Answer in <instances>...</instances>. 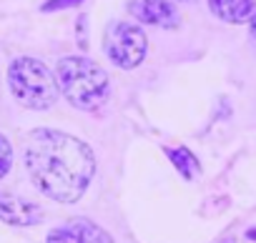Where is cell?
Masks as SVG:
<instances>
[{"label": "cell", "mask_w": 256, "mask_h": 243, "mask_svg": "<svg viewBox=\"0 0 256 243\" xmlns=\"http://www.w3.org/2000/svg\"><path fill=\"white\" fill-rule=\"evenodd\" d=\"M26 168L40 193L58 203H76L96 173V158L83 141L40 128L28 138Z\"/></svg>", "instance_id": "cell-1"}, {"label": "cell", "mask_w": 256, "mask_h": 243, "mask_svg": "<svg viewBox=\"0 0 256 243\" xmlns=\"http://www.w3.org/2000/svg\"><path fill=\"white\" fill-rule=\"evenodd\" d=\"M56 83L66 100L80 110H96L108 98V73L90 58H63L56 65Z\"/></svg>", "instance_id": "cell-2"}, {"label": "cell", "mask_w": 256, "mask_h": 243, "mask_svg": "<svg viewBox=\"0 0 256 243\" xmlns=\"http://www.w3.org/2000/svg\"><path fill=\"white\" fill-rule=\"evenodd\" d=\"M8 83L16 100L30 110H48L58 100L53 73L36 58H18L8 68Z\"/></svg>", "instance_id": "cell-3"}, {"label": "cell", "mask_w": 256, "mask_h": 243, "mask_svg": "<svg viewBox=\"0 0 256 243\" xmlns=\"http://www.w3.org/2000/svg\"><path fill=\"white\" fill-rule=\"evenodd\" d=\"M106 53L118 68H138L148 53V38L141 25L134 23H110L106 30Z\"/></svg>", "instance_id": "cell-4"}, {"label": "cell", "mask_w": 256, "mask_h": 243, "mask_svg": "<svg viewBox=\"0 0 256 243\" xmlns=\"http://www.w3.org/2000/svg\"><path fill=\"white\" fill-rule=\"evenodd\" d=\"M131 10L141 23H148V25H161L171 30V28H178L181 23L176 5L168 3V0H138Z\"/></svg>", "instance_id": "cell-5"}, {"label": "cell", "mask_w": 256, "mask_h": 243, "mask_svg": "<svg viewBox=\"0 0 256 243\" xmlns=\"http://www.w3.org/2000/svg\"><path fill=\"white\" fill-rule=\"evenodd\" d=\"M43 218L40 206L23 201L13 193H0V221H6L10 226H33Z\"/></svg>", "instance_id": "cell-6"}, {"label": "cell", "mask_w": 256, "mask_h": 243, "mask_svg": "<svg viewBox=\"0 0 256 243\" xmlns=\"http://www.w3.org/2000/svg\"><path fill=\"white\" fill-rule=\"evenodd\" d=\"M208 8L216 18H221L224 23H246L254 10L256 3L254 0H208Z\"/></svg>", "instance_id": "cell-7"}, {"label": "cell", "mask_w": 256, "mask_h": 243, "mask_svg": "<svg viewBox=\"0 0 256 243\" xmlns=\"http://www.w3.org/2000/svg\"><path fill=\"white\" fill-rule=\"evenodd\" d=\"M166 156L171 158V163L176 166V171L186 178V181H194L196 176H198V171H201V163H198V158L188 151V148H166Z\"/></svg>", "instance_id": "cell-8"}, {"label": "cell", "mask_w": 256, "mask_h": 243, "mask_svg": "<svg viewBox=\"0 0 256 243\" xmlns=\"http://www.w3.org/2000/svg\"><path fill=\"white\" fill-rule=\"evenodd\" d=\"M70 226L80 233L83 243H113L110 236H108L100 226H96V223H90V221H86V218H76V221H70Z\"/></svg>", "instance_id": "cell-9"}, {"label": "cell", "mask_w": 256, "mask_h": 243, "mask_svg": "<svg viewBox=\"0 0 256 243\" xmlns=\"http://www.w3.org/2000/svg\"><path fill=\"white\" fill-rule=\"evenodd\" d=\"M48 243H83V238H80V233L68 223V226H63V228H53V231L48 233Z\"/></svg>", "instance_id": "cell-10"}, {"label": "cell", "mask_w": 256, "mask_h": 243, "mask_svg": "<svg viewBox=\"0 0 256 243\" xmlns=\"http://www.w3.org/2000/svg\"><path fill=\"white\" fill-rule=\"evenodd\" d=\"M10 163H13V148H10V143H8L6 136H0V181L8 176Z\"/></svg>", "instance_id": "cell-11"}, {"label": "cell", "mask_w": 256, "mask_h": 243, "mask_svg": "<svg viewBox=\"0 0 256 243\" xmlns=\"http://www.w3.org/2000/svg\"><path fill=\"white\" fill-rule=\"evenodd\" d=\"M83 0H48L43 5L46 13H53V10H63V8H73V5H80Z\"/></svg>", "instance_id": "cell-12"}, {"label": "cell", "mask_w": 256, "mask_h": 243, "mask_svg": "<svg viewBox=\"0 0 256 243\" xmlns=\"http://www.w3.org/2000/svg\"><path fill=\"white\" fill-rule=\"evenodd\" d=\"M76 35H78V45L86 50V48H88V18H86V15H80L78 28H76Z\"/></svg>", "instance_id": "cell-13"}, {"label": "cell", "mask_w": 256, "mask_h": 243, "mask_svg": "<svg viewBox=\"0 0 256 243\" xmlns=\"http://www.w3.org/2000/svg\"><path fill=\"white\" fill-rule=\"evenodd\" d=\"M248 38H251V43L256 45V13L251 15V23H248Z\"/></svg>", "instance_id": "cell-14"}, {"label": "cell", "mask_w": 256, "mask_h": 243, "mask_svg": "<svg viewBox=\"0 0 256 243\" xmlns=\"http://www.w3.org/2000/svg\"><path fill=\"white\" fill-rule=\"evenodd\" d=\"M246 238H248V241H256V228H248V231H246Z\"/></svg>", "instance_id": "cell-15"}, {"label": "cell", "mask_w": 256, "mask_h": 243, "mask_svg": "<svg viewBox=\"0 0 256 243\" xmlns=\"http://www.w3.org/2000/svg\"><path fill=\"white\" fill-rule=\"evenodd\" d=\"M218 243H236L234 238H224V241H218Z\"/></svg>", "instance_id": "cell-16"}, {"label": "cell", "mask_w": 256, "mask_h": 243, "mask_svg": "<svg viewBox=\"0 0 256 243\" xmlns=\"http://www.w3.org/2000/svg\"><path fill=\"white\" fill-rule=\"evenodd\" d=\"M178 3H196V0H178Z\"/></svg>", "instance_id": "cell-17"}]
</instances>
